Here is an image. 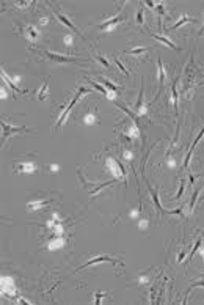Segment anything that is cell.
<instances>
[{
	"instance_id": "obj_20",
	"label": "cell",
	"mask_w": 204,
	"mask_h": 305,
	"mask_svg": "<svg viewBox=\"0 0 204 305\" xmlns=\"http://www.w3.org/2000/svg\"><path fill=\"white\" fill-rule=\"evenodd\" d=\"M88 82L91 83V86H94V88H96V90H98L99 93H102L104 96H107V94H109V90H107V88H105V86L99 85L98 82H94V80H91V79H88Z\"/></svg>"
},
{
	"instance_id": "obj_21",
	"label": "cell",
	"mask_w": 204,
	"mask_h": 305,
	"mask_svg": "<svg viewBox=\"0 0 204 305\" xmlns=\"http://www.w3.org/2000/svg\"><path fill=\"white\" fill-rule=\"evenodd\" d=\"M171 96H173V107H174V112L177 113V91H176V80L173 82V86H171Z\"/></svg>"
},
{
	"instance_id": "obj_4",
	"label": "cell",
	"mask_w": 204,
	"mask_h": 305,
	"mask_svg": "<svg viewBox=\"0 0 204 305\" xmlns=\"http://www.w3.org/2000/svg\"><path fill=\"white\" fill-rule=\"evenodd\" d=\"M102 261H104V263H105V261H107V263H112V264H118V266H123V263H121V261H116L115 258H112V256H104V255H101V256H96V258H93V259H90V261H87V263H85L83 266H80L77 270H80V269H83V267H88V266H93V264H96V263H102Z\"/></svg>"
},
{
	"instance_id": "obj_28",
	"label": "cell",
	"mask_w": 204,
	"mask_h": 305,
	"mask_svg": "<svg viewBox=\"0 0 204 305\" xmlns=\"http://www.w3.org/2000/svg\"><path fill=\"white\" fill-rule=\"evenodd\" d=\"M123 157H124L126 160H132V157H134L132 151H131V149H124V151H123Z\"/></svg>"
},
{
	"instance_id": "obj_11",
	"label": "cell",
	"mask_w": 204,
	"mask_h": 305,
	"mask_svg": "<svg viewBox=\"0 0 204 305\" xmlns=\"http://www.w3.org/2000/svg\"><path fill=\"white\" fill-rule=\"evenodd\" d=\"M64 244H66V241H64L63 237H57V239H52L47 244V248L49 250H58V248H63Z\"/></svg>"
},
{
	"instance_id": "obj_29",
	"label": "cell",
	"mask_w": 204,
	"mask_h": 305,
	"mask_svg": "<svg viewBox=\"0 0 204 305\" xmlns=\"http://www.w3.org/2000/svg\"><path fill=\"white\" fill-rule=\"evenodd\" d=\"M148 225H149V220H148V219H140V222H138V226H140L141 230H146Z\"/></svg>"
},
{
	"instance_id": "obj_22",
	"label": "cell",
	"mask_w": 204,
	"mask_h": 305,
	"mask_svg": "<svg viewBox=\"0 0 204 305\" xmlns=\"http://www.w3.org/2000/svg\"><path fill=\"white\" fill-rule=\"evenodd\" d=\"M148 50H149L148 47H135V49H132V50H129L127 53H129V55H140V53L148 52Z\"/></svg>"
},
{
	"instance_id": "obj_19",
	"label": "cell",
	"mask_w": 204,
	"mask_h": 305,
	"mask_svg": "<svg viewBox=\"0 0 204 305\" xmlns=\"http://www.w3.org/2000/svg\"><path fill=\"white\" fill-rule=\"evenodd\" d=\"M185 22H195V19H191V17H188V16H185V14H182V17L177 20V22H176L173 27H170V30H174V28L181 27L182 24H185Z\"/></svg>"
},
{
	"instance_id": "obj_2",
	"label": "cell",
	"mask_w": 204,
	"mask_h": 305,
	"mask_svg": "<svg viewBox=\"0 0 204 305\" xmlns=\"http://www.w3.org/2000/svg\"><path fill=\"white\" fill-rule=\"evenodd\" d=\"M14 173H35L38 170L36 162L31 160H24V162H14Z\"/></svg>"
},
{
	"instance_id": "obj_35",
	"label": "cell",
	"mask_w": 204,
	"mask_h": 305,
	"mask_svg": "<svg viewBox=\"0 0 204 305\" xmlns=\"http://www.w3.org/2000/svg\"><path fill=\"white\" fill-rule=\"evenodd\" d=\"M58 168H60V167H58L57 164H52V165H49V167H47V170H49V171H58Z\"/></svg>"
},
{
	"instance_id": "obj_9",
	"label": "cell",
	"mask_w": 204,
	"mask_h": 305,
	"mask_svg": "<svg viewBox=\"0 0 204 305\" xmlns=\"http://www.w3.org/2000/svg\"><path fill=\"white\" fill-rule=\"evenodd\" d=\"M101 123V119H99V116H98V110H94L91 112H88L87 115H85V124H88V126H94V124H99Z\"/></svg>"
},
{
	"instance_id": "obj_34",
	"label": "cell",
	"mask_w": 204,
	"mask_h": 305,
	"mask_svg": "<svg viewBox=\"0 0 204 305\" xmlns=\"http://www.w3.org/2000/svg\"><path fill=\"white\" fill-rule=\"evenodd\" d=\"M166 164H168L170 168H174V167H176V160H174L173 157H168V159H166Z\"/></svg>"
},
{
	"instance_id": "obj_5",
	"label": "cell",
	"mask_w": 204,
	"mask_h": 305,
	"mask_svg": "<svg viewBox=\"0 0 204 305\" xmlns=\"http://www.w3.org/2000/svg\"><path fill=\"white\" fill-rule=\"evenodd\" d=\"M46 55L50 58V60H53V61H57V63H72V61H79V58H76V57H64V55H58V53H53V52H49V50H46Z\"/></svg>"
},
{
	"instance_id": "obj_1",
	"label": "cell",
	"mask_w": 204,
	"mask_h": 305,
	"mask_svg": "<svg viewBox=\"0 0 204 305\" xmlns=\"http://www.w3.org/2000/svg\"><path fill=\"white\" fill-rule=\"evenodd\" d=\"M105 165H107V170H109L112 175L115 176V179L121 178V179L124 181V184H127V179H126V168H124V165H121V162L118 160L116 157L107 156Z\"/></svg>"
},
{
	"instance_id": "obj_18",
	"label": "cell",
	"mask_w": 204,
	"mask_h": 305,
	"mask_svg": "<svg viewBox=\"0 0 204 305\" xmlns=\"http://www.w3.org/2000/svg\"><path fill=\"white\" fill-rule=\"evenodd\" d=\"M46 204H47V201H41V200H38V201H28L27 209L28 211H36V209L42 208V206H46Z\"/></svg>"
},
{
	"instance_id": "obj_14",
	"label": "cell",
	"mask_w": 204,
	"mask_h": 305,
	"mask_svg": "<svg viewBox=\"0 0 204 305\" xmlns=\"http://www.w3.org/2000/svg\"><path fill=\"white\" fill-rule=\"evenodd\" d=\"M154 39H159L160 42H163V44H166L168 47H171V49H174V50H179V47L174 44L173 41H170L168 38H165V36H162V35H154Z\"/></svg>"
},
{
	"instance_id": "obj_6",
	"label": "cell",
	"mask_w": 204,
	"mask_h": 305,
	"mask_svg": "<svg viewBox=\"0 0 204 305\" xmlns=\"http://www.w3.org/2000/svg\"><path fill=\"white\" fill-rule=\"evenodd\" d=\"M2 127H3V137H2L3 141L9 137V134H13V132H27L28 130L25 127H13V126H9L6 121H2Z\"/></svg>"
},
{
	"instance_id": "obj_12",
	"label": "cell",
	"mask_w": 204,
	"mask_h": 305,
	"mask_svg": "<svg viewBox=\"0 0 204 305\" xmlns=\"http://www.w3.org/2000/svg\"><path fill=\"white\" fill-rule=\"evenodd\" d=\"M2 77H3V80H5L9 86H11V88H13L14 93H16V91H17V93H27V90H19V88H17V85H14V82H13L11 79H9V75H8V72H6L5 69H2Z\"/></svg>"
},
{
	"instance_id": "obj_7",
	"label": "cell",
	"mask_w": 204,
	"mask_h": 305,
	"mask_svg": "<svg viewBox=\"0 0 204 305\" xmlns=\"http://www.w3.org/2000/svg\"><path fill=\"white\" fill-rule=\"evenodd\" d=\"M124 19H126V17L121 14V16H118V17H112V19H109V20H107V22H104V24H99L98 27H99L101 30H110V28H113L115 25L121 24Z\"/></svg>"
},
{
	"instance_id": "obj_10",
	"label": "cell",
	"mask_w": 204,
	"mask_h": 305,
	"mask_svg": "<svg viewBox=\"0 0 204 305\" xmlns=\"http://www.w3.org/2000/svg\"><path fill=\"white\" fill-rule=\"evenodd\" d=\"M2 291L6 294H11L14 291V281L9 277H2Z\"/></svg>"
},
{
	"instance_id": "obj_23",
	"label": "cell",
	"mask_w": 204,
	"mask_h": 305,
	"mask_svg": "<svg viewBox=\"0 0 204 305\" xmlns=\"http://www.w3.org/2000/svg\"><path fill=\"white\" fill-rule=\"evenodd\" d=\"M102 82H104V85H105V86H109V90H110V91H115V93H116L118 90H120V88H118V86H116L115 83H112L110 80H107V79H104V77H102Z\"/></svg>"
},
{
	"instance_id": "obj_13",
	"label": "cell",
	"mask_w": 204,
	"mask_h": 305,
	"mask_svg": "<svg viewBox=\"0 0 204 305\" xmlns=\"http://www.w3.org/2000/svg\"><path fill=\"white\" fill-rule=\"evenodd\" d=\"M157 63H159V71H157V75H159V91L162 90V86H163V80H165V68H163V64H162V60H157Z\"/></svg>"
},
{
	"instance_id": "obj_26",
	"label": "cell",
	"mask_w": 204,
	"mask_h": 305,
	"mask_svg": "<svg viewBox=\"0 0 204 305\" xmlns=\"http://www.w3.org/2000/svg\"><path fill=\"white\" fill-rule=\"evenodd\" d=\"M198 193H199V190H195V192H193V197H191V200H190V211H193V208H195V201H196V198H198Z\"/></svg>"
},
{
	"instance_id": "obj_25",
	"label": "cell",
	"mask_w": 204,
	"mask_h": 305,
	"mask_svg": "<svg viewBox=\"0 0 204 305\" xmlns=\"http://www.w3.org/2000/svg\"><path fill=\"white\" fill-rule=\"evenodd\" d=\"M201 241H202L201 237H198V239H196V244H195V247H193V248H191V252L188 253V255H190V258H193V255H195V252H196V250H198V248L201 247Z\"/></svg>"
},
{
	"instance_id": "obj_16",
	"label": "cell",
	"mask_w": 204,
	"mask_h": 305,
	"mask_svg": "<svg viewBox=\"0 0 204 305\" xmlns=\"http://www.w3.org/2000/svg\"><path fill=\"white\" fill-rule=\"evenodd\" d=\"M27 36H28V39L35 41L39 36V30H36L35 25H27Z\"/></svg>"
},
{
	"instance_id": "obj_32",
	"label": "cell",
	"mask_w": 204,
	"mask_h": 305,
	"mask_svg": "<svg viewBox=\"0 0 204 305\" xmlns=\"http://www.w3.org/2000/svg\"><path fill=\"white\" fill-rule=\"evenodd\" d=\"M115 63L118 64V68H120V69H121V71H123V72H124L126 75H129V71H127V69L124 68V64H121V61H120V60H118V58H115Z\"/></svg>"
},
{
	"instance_id": "obj_39",
	"label": "cell",
	"mask_w": 204,
	"mask_h": 305,
	"mask_svg": "<svg viewBox=\"0 0 204 305\" xmlns=\"http://www.w3.org/2000/svg\"><path fill=\"white\" fill-rule=\"evenodd\" d=\"M202 200H204V197H202Z\"/></svg>"
},
{
	"instance_id": "obj_40",
	"label": "cell",
	"mask_w": 204,
	"mask_h": 305,
	"mask_svg": "<svg viewBox=\"0 0 204 305\" xmlns=\"http://www.w3.org/2000/svg\"><path fill=\"white\" fill-rule=\"evenodd\" d=\"M202 30H204V28H202Z\"/></svg>"
},
{
	"instance_id": "obj_17",
	"label": "cell",
	"mask_w": 204,
	"mask_h": 305,
	"mask_svg": "<svg viewBox=\"0 0 204 305\" xmlns=\"http://www.w3.org/2000/svg\"><path fill=\"white\" fill-rule=\"evenodd\" d=\"M148 187H149V190H151V195H152V200H154V204H156V208H157V211H159V214H165V211L162 209V206H160V203H159V197H157V192L149 186L148 184Z\"/></svg>"
},
{
	"instance_id": "obj_30",
	"label": "cell",
	"mask_w": 204,
	"mask_h": 305,
	"mask_svg": "<svg viewBox=\"0 0 204 305\" xmlns=\"http://www.w3.org/2000/svg\"><path fill=\"white\" fill-rule=\"evenodd\" d=\"M96 58H98V61H99V63H102L105 68H110V63H109V60H107V58H104V57H101V55H98Z\"/></svg>"
},
{
	"instance_id": "obj_24",
	"label": "cell",
	"mask_w": 204,
	"mask_h": 305,
	"mask_svg": "<svg viewBox=\"0 0 204 305\" xmlns=\"http://www.w3.org/2000/svg\"><path fill=\"white\" fill-rule=\"evenodd\" d=\"M143 22H145V17H143V9L140 8V9L137 11V24H138V25H141Z\"/></svg>"
},
{
	"instance_id": "obj_15",
	"label": "cell",
	"mask_w": 204,
	"mask_h": 305,
	"mask_svg": "<svg viewBox=\"0 0 204 305\" xmlns=\"http://www.w3.org/2000/svg\"><path fill=\"white\" fill-rule=\"evenodd\" d=\"M47 86H49V82H47V79H46L44 85H42V88H41L39 93H38V99H39V101H46L47 97H49V90H47Z\"/></svg>"
},
{
	"instance_id": "obj_36",
	"label": "cell",
	"mask_w": 204,
	"mask_h": 305,
	"mask_svg": "<svg viewBox=\"0 0 204 305\" xmlns=\"http://www.w3.org/2000/svg\"><path fill=\"white\" fill-rule=\"evenodd\" d=\"M5 97H8V91H6V86L2 85V99H5Z\"/></svg>"
},
{
	"instance_id": "obj_33",
	"label": "cell",
	"mask_w": 204,
	"mask_h": 305,
	"mask_svg": "<svg viewBox=\"0 0 204 305\" xmlns=\"http://www.w3.org/2000/svg\"><path fill=\"white\" fill-rule=\"evenodd\" d=\"M184 189H185V184H184V181H181V190H179V193L174 197L176 200H179V198L182 197V193H184Z\"/></svg>"
},
{
	"instance_id": "obj_27",
	"label": "cell",
	"mask_w": 204,
	"mask_h": 305,
	"mask_svg": "<svg viewBox=\"0 0 204 305\" xmlns=\"http://www.w3.org/2000/svg\"><path fill=\"white\" fill-rule=\"evenodd\" d=\"M64 44H66L68 47H72V46H74V38H72V35H66V36H64Z\"/></svg>"
},
{
	"instance_id": "obj_3",
	"label": "cell",
	"mask_w": 204,
	"mask_h": 305,
	"mask_svg": "<svg viewBox=\"0 0 204 305\" xmlns=\"http://www.w3.org/2000/svg\"><path fill=\"white\" fill-rule=\"evenodd\" d=\"M85 93H90V90H88V88H85V86H80L79 93H77L76 96H74V99L69 102V105H68L66 108H64V112L61 113V116H60V119H58V123H57V127H60V126H61V123L64 121V119H66V116H68V113L71 112V108L74 107V104H76V102L80 99V96H82V94H85Z\"/></svg>"
},
{
	"instance_id": "obj_37",
	"label": "cell",
	"mask_w": 204,
	"mask_h": 305,
	"mask_svg": "<svg viewBox=\"0 0 204 305\" xmlns=\"http://www.w3.org/2000/svg\"><path fill=\"white\" fill-rule=\"evenodd\" d=\"M39 22H41L42 25H44V24H47V22H49V17H42V19L39 20Z\"/></svg>"
},
{
	"instance_id": "obj_8",
	"label": "cell",
	"mask_w": 204,
	"mask_h": 305,
	"mask_svg": "<svg viewBox=\"0 0 204 305\" xmlns=\"http://www.w3.org/2000/svg\"><path fill=\"white\" fill-rule=\"evenodd\" d=\"M57 17H58V19H60V20H61V22H63L64 25H66V27H69V28H71L72 31H76V33H77L79 36H82V39H85V36L82 35V31H80V30H79L77 27H74V24H72V22H71V20H69V19H68L66 16H64L63 13L57 11Z\"/></svg>"
},
{
	"instance_id": "obj_31",
	"label": "cell",
	"mask_w": 204,
	"mask_h": 305,
	"mask_svg": "<svg viewBox=\"0 0 204 305\" xmlns=\"http://www.w3.org/2000/svg\"><path fill=\"white\" fill-rule=\"evenodd\" d=\"M140 212H141V208H137V209H132L129 215H131V219H137V217L140 215Z\"/></svg>"
},
{
	"instance_id": "obj_38",
	"label": "cell",
	"mask_w": 204,
	"mask_h": 305,
	"mask_svg": "<svg viewBox=\"0 0 204 305\" xmlns=\"http://www.w3.org/2000/svg\"><path fill=\"white\" fill-rule=\"evenodd\" d=\"M193 286H204V281H196V283H193Z\"/></svg>"
}]
</instances>
